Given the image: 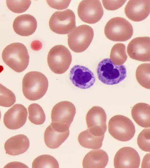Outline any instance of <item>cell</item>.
I'll list each match as a JSON object with an SVG mask.
<instances>
[{"label":"cell","mask_w":150,"mask_h":168,"mask_svg":"<svg viewBox=\"0 0 150 168\" xmlns=\"http://www.w3.org/2000/svg\"><path fill=\"white\" fill-rule=\"evenodd\" d=\"M16 101L14 93L10 90L0 83V106L9 107Z\"/></svg>","instance_id":"27"},{"label":"cell","mask_w":150,"mask_h":168,"mask_svg":"<svg viewBox=\"0 0 150 168\" xmlns=\"http://www.w3.org/2000/svg\"><path fill=\"white\" fill-rule=\"evenodd\" d=\"M3 67L1 65H0V73H1L3 70Z\"/></svg>","instance_id":"32"},{"label":"cell","mask_w":150,"mask_h":168,"mask_svg":"<svg viewBox=\"0 0 150 168\" xmlns=\"http://www.w3.org/2000/svg\"><path fill=\"white\" fill-rule=\"evenodd\" d=\"M137 143L139 148L146 152L150 151V129L145 128L139 134Z\"/></svg>","instance_id":"29"},{"label":"cell","mask_w":150,"mask_h":168,"mask_svg":"<svg viewBox=\"0 0 150 168\" xmlns=\"http://www.w3.org/2000/svg\"><path fill=\"white\" fill-rule=\"evenodd\" d=\"M93 36V31L91 27L85 24L79 26L68 34V46L75 52H83L90 45Z\"/></svg>","instance_id":"7"},{"label":"cell","mask_w":150,"mask_h":168,"mask_svg":"<svg viewBox=\"0 0 150 168\" xmlns=\"http://www.w3.org/2000/svg\"><path fill=\"white\" fill-rule=\"evenodd\" d=\"M30 142L26 136L18 134L8 139L4 144L6 153L10 155H16L24 153L29 148Z\"/></svg>","instance_id":"19"},{"label":"cell","mask_w":150,"mask_h":168,"mask_svg":"<svg viewBox=\"0 0 150 168\" xmlns=\"http://www.w3.org/2000/svg\"><path fill=\"white\" fill-rule=\"evenodd\" d=\"M127 51L130 57L133 60L150 62V37H140L133 39L127 46Z\"/></svg>","instance_id":"12"},{"label":"cell","mask_w":150,"mask_h":168,"mask_svg":"<svg viewBox=\"0 0 150 168\" xmlns=\"http://www.w3.org/2000/svg\"><path fill=\"white\" fill-rule=\"evenodd\" d=\"M78 16L85 22L93 24L98 22L103 14V10L99 0H83L78 8Z\"/></svg>","instance_id":"10"},{"label":"cell","mask_w":150,"mask_h":168,"mask_svg":"<svg viewBox=\"0 0 150 168\" xmlns=\"http://www.w3.org/2000/svg\"><path fill=\"white\" fill-rule=\"evenodd\" d=\"M131 114L134 120L140 126L150 127V106L146 103L136 104L132 109Z\"/></svg>","instance_id":"21"},{"label":"cell","mask_w":150,"mask_h":168,"mask_svg":"<svg viewBox=\"0 0 150 168\" xmlns=\"http://www.w3.org/2000/svg\"><path fill=\"white\" fill-rule=\"evenodd\" d=\"M28 118L32 123L37 125L42 124L45 120V115L42 107L38 104L33 103L28 107Z\"/></svg>","instance_id":"25"},{"label":"cell","mask_w":150,"mask_h":168,"mask_svg":"<svg viewBox=\"0 0 150 168\" xmlns=\"http://www.w3.org/2000/svg\"><path fill=\"white\" fill-rule=\"evenodd\" d=\"M2 56L4 62L17 72L23 71L28 65L29 56L28 50L22 43L9 45L3 50Z\"/></svg>","instance_id":"2"},{"label":"cell","mask_w":150,"mask_h":168,"mask_svg":"<svg viewBox=\"0 0 150 168\" xmlns=\"http://www.w3.org/2000/svg\"><path fill=\"white\" fill-rule=\"evenodd\" d=\"M150 10V0H129L125 9L127 17L135 22L145 19L149 15Z\"/></svg>","instance_id":"17"},{"label":"cell","mask_w":150,"mask_h":168,"mask_svg":"<svg viewBox=\"0 0 150 168\" xmlns=\"http://www.w3.org/2000/svg\"><path fill=\"white\" fill-rule=\"evenodd\" d=\"M48 86L47 78L44 74L39 72H29L23 78V93L25 97L30 100H37L42 97L47 92Z\"/></svg>","instance_id":"1"},{"label":"cell","mask_w":150,"mask_h":168,"mask_svg":"<svg viewBox=\"0 0 150 168\" xmlns=\"http://www.w3.org/2000/svg\"><path fill=\"white\" fill-rule=\"evenodd\" d=\"M76 113L74 104L67 101L60 102L53 107L51 113L52 122L66 125L70 127Z\"/></svg>","instance_id":"13"},{"label":"cell","mask_w":150,"mask_h":168,"mask_svg":"<svg viewBox=\"0 0 150 168\" xmlns=\"http://www.w3.org/2000/svg\"><path fill=\"white\" fill-rule=\"evenodd\" d=\"M104 135L99 136L91 132L88 129L79 134L78 141L83 147L93 149H98L103 144Z\"/></svg>","instance_id":"22"},{"label":"cell","mask_w":150,"mask_h":168,"mask_svg":"<svg viewBox=\"0 0 150 168\" xmlns=\"http://www.w3.org/2000/svg\"><path fill=\"white\" fill-rule=\"evenodd\" d=\"M136 76L139 84L143 87L149 89L150 88V64L144 63L137 68Z\"/></svg>","instance_id":"24"},{"label":"cell","mask_w":150,"mask_h":168,"mask_svg":"<svg viewBox=\"0 0 150 168\" xmlns=\"http://www.w3.org/2000/svg\"><path fill=\"white\" fill-rule=\"evenodd\" d=\"M140 158L134 148L125 147L120 149L116 153L114 159L115 168H138Z\"/></svg>","instance_id":"14"},{"label":"cell","mask_w":150,"mask_h":168,"mask_svg":"<svg viewBox=\"0 0 150 168\" xmlns=\"http://www.w3.org/2000/svg\"><path fill=\"white\" fill-rule=\"evenodd\" d=\"M107 116L104 110L99 106H94L86 116L88 129L98 135H104L107 129Z\"/></svg>","instance_id":"11"},{"label":"cell","mask_w":150,"mask_h":168,"mask_svg":"<svg viewBox=\"0 0 150 168\" xmlns=\"http://www.w3.org/2000/svg\"><path fill=\"white\" fill-rule=\"evenodd\" d=\"M126 0H102L103 6L108 10H117L122 6Z\"/></svg>","instance_id":"30"},{"label":"cell","mask_w":150,"mask_h":168,"mask_svg":"<svg viewBox=\"0 0 150 168\" xmlns=\"http://www.w3.org/2000/svg\"><path fill=\"white\" fill-rule=\"evenodd\" d=\"M97 72L99 80L108 85L117 84L126 76L125 66L115 65L109 58L105 59L99 63Z\"/></svg>","instance_id":"3"},{"label":"cell","mask_w":150,"mask_h":168,"mask_svg":"<svg viewBox=\"0 0 150 168\" xmlns=\"http://www.w3.org/2000/svg\"><path fill=\"white\" fill-rule=\"evenodd\" d=\"M133 33L131 24L121 17H115L110 20L104 29L106 37L113 41H126L131 38Z\"/></svg>","instance_id":"5"},{"label":"cell","mask_w":150,"mask_h":168,"mask_svg":"<svg viewBox=\"0 0 150 168\" xmlns=\"http://www.w3.org/2000/svg\"><path fill=\"white\" fill-rule=\"evenodd\" d=\"M31 4L30 0H6V4L8 8L16 13L25 12Z\"/></svg>","instance_id":"28"},{"label":"cell","mask_w":150,"mask_h":168,"mask_svg":"<svg viewBox=\"0 0 150 168\" xmlns=\"http://www.w3.org/2000/svg\"><path fill=\"white\" fill-rule=\"evenodd\" d=\"M110 57L111 61L115 64L122 65L127 58L125 45L122 43L114 45L111 49Z\"/></svg>","instance_id":"23"},{"label":"cell","mask_w":150,"mask_h":168,"mask_svg":"<svg viewBox=\"0 0 150 168\" xmlns=\"http://www.w3.org/2000/svg\"><path fill=\"white\" fill-rule=\"evenodd\" d=\"M69 127L66 125L52 122L44 133V141L46 145L52 149L58 148L69 136Z\"/></svg>","instance_id":"9"},{"label":"cell","mask_w":150,"mask_h":168,"mask_svg":"<svg viewBox=\"0 0 150 168\" xmlns=\"http://www.w3.org/2000/svg\"><path fill=\"white\" fill-rule=\"evenodd\" d=\"M32 168H59L57 160L48 155H40L36 158L32 163Z\"/></svg>","instance_id":"26"},{"label":"cell","mask_w":150,"mask_h":168,"mask_svg":"<svg viewBox=\"0 0 150 168\" xmlns=\"http://www.w3.org/2000/svg\"><path fill=\"white\" fill-rule=\"evenodd\" d=\"M48 5L51 8L58 10H62L67 8L71 0H47Z\"/></svg>","instance_id":"31"},{"label":"cell","mask_w":150,"mask_h":168,"mask_svg":"<svg viewBox=\"0 0 150 168\" xmlns=\"http://www.w3.org/2000/svg\"><path fill=\"white\" fill-rule=\"evenodd\" d=\"M108 156L107 153L101 149L90 151L85 156L83 161L84 168H104L107 165Z\"/></svg>","instance_id":"20"},{"label":"cell","mask_w":150,"mask_h":168,"mask_svg":"<svg viewBox=\"0 0 150 168\" xmlns=\"http://www.w3.org/2000/svg\"><path fill=\"white\" fill-rule=\"evenodd\" d=\"M27 116L26 108L22 104H16L5 113L4 123L5 126L10 129H17L25 124Z\"/></svg>","instance_id":"16"},{"label":"cell","mask_w":150,"mask_h":168,"mask_svg":"<svg viewBox=\"0 0 150 168\" xmlns=\"http://www.w3.org/2000/svg\"><path fill=\"white\" fill-rule=\"evenodd\" d=\"M108 132L115 139L122 141L131 139L135 132V127L128 117L117 115L112 117L108 124Z\"/></svg>","instance_id":"4"},{"label":"cell","mask_w":150,"mask_h":168,"mask_svg":"<svg viewBox=\"0 0 150 168\" xmlns=\"http://www.w3.org/2000/svg\"><path fill=\"white\" fill-rule=\"evenodd\" d=\"M37 26L35 18L28 14L18 16L14 20L13 24L15 32L23 36H28L33 34L35 31Z\"/></svg>","instance_id":"18"},{"label":"cell","mask_w":150,"mask_h":168,"mask_svg":"<svg viewBox=\"0 0 150 168\" xmlns=\"http://www.w3.org/2000/svg\"><path fill=\"white\" fill-rule=\"evenodd\" d=\"M69 78L75 86L82 89L91 88L95 82L93 73L87 67L78 65H74L70 70Z\"/></svg>","instance_id":"15"},{"label":"cell","mask_w":150,"mask_h":168,"mask_svg":"<svg viewBox=\"0 0 150 168\" xmlns=\"http://www.w3.org/2000/svg\"><path fill=\"white\" fill-rule=\"evenodd\" d=\"M49 25L51 30L56 33L59 34L69 33L76 27L75 14L69 9L63 11H56L50 18Z\"/></svg>","instance_id":"8"},{"label":"cell","mask_w":150,"mask_h":168,"mask_svg":"<svg viewBox=\"0 0 150 168\" xmlns=\"http://www.w3.org/2000/svg\"><path fill=\"white\" fill-rule=\"evenodd\" d=\"M1 111H0V120L1 118Z\"/></svg>","instance_id":"33"},{"label":"cell","mask_w":150,"mask_h":168,"mask_svg":"<svg viewBox=\"0 0 150 168\" xmlns=\"http://www.w3.org/2000/svg\"><path fill=\"white\" fill-rule=\"evenodd\" d=\"M72 61V56L68 49L62 45L54 46L47 55L49 66L54 73L62 74L69 69Z\"/></svg>","instance_id":"6"}]
</instances>
